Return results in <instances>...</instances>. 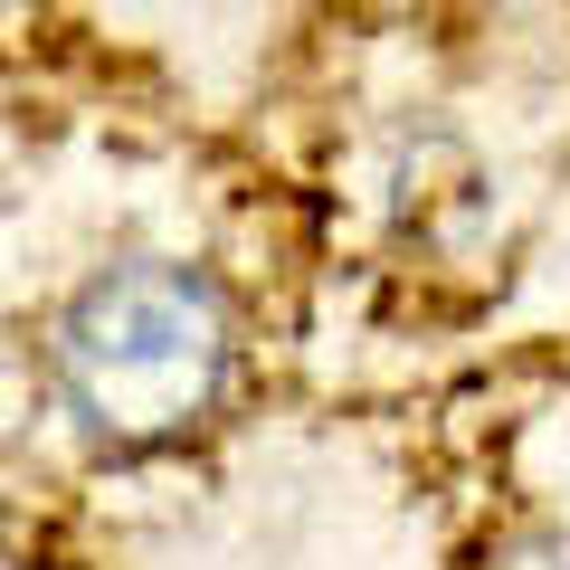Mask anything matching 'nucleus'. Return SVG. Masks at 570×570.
<instances>
[{
  "label": "nucleus",
  "instance_id": "f257e3e1",
  "mask_svg": "<svg viewBox=\"0 0 570 570\" xmlns=\"http://www.w3.org/2000/svg\"><path fill=\"white\" fill-rule=\"evenodd\" d=\"M238 371V314L181 257H115L58 305L48 381L105 456H163L219 419Z\"/></svg>",
  "mask_w": 570,
  "mask_h": 570
},
{
  "label": "nucleus",
  "instance_id": "f03ea898",
  "mask_svg": "<svg viewBox=\"0 0 570 570\" xmlns=\"http://www.w3.org/2000/svg\"><path fill=\"white\" fill-rule=\"evenodd\" d=\"M485 570H570V532L542 523V532H513V542L485 551Z\"/></svg>",
  "mask_w": 570,
  "mask_h": 570
}]
</instances>
